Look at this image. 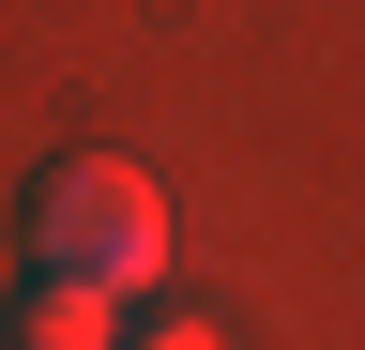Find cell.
Returning a JSON list of instances; mask_svg holds the SVG:
<instances>
[{"instance_id":"1","label":"cell","mask_w":365,"mask_h":350,"mask_svg":"<svg viewBox=\"0 0 365 350\" xmlns=\"http://www.w3.org/2000/svg\"><path fill=\"white\" fill-rule=\"evenodd\" d=\"M31 274L107 289V304H153V274H168V183L137 153H61L31 183Z\"/></svg>"},{"instance_id":"2","label":"cell","mask_w":365,"mask_h":350,"mask_svg":"<svg viewBox=\"0 0 365 350\" xmlns=\"http://www.w3.org/2000/svg\"><path fill=\"white\" fill-rule=\"evenodd\" d=\"M122 320H137V304H107V289H61V274H31L16 304H0V350H122Z\"/></svg>"},{"instance_id":"3","label":"cell","mask_w":365,"mask_h":350,"mask_svg":"<svg viewBox=\"0 0 365 350\" xmlns=\"http://www.w3.org/2000/svg\"><path fill=\"white\" fill-rule=\"evenodd\" d=\"M122 350H213V320H182V304H137V320H122Z\"/></svg>"}]
</instances>
